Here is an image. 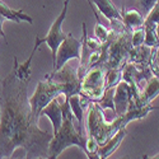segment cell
<instances>
[{"instance_id":"cell-24","label":"cell","mask_w":159,"mask_h":159,"mask_svg":"<svg viewBox=\"0 0 159 159\" xmlns=\"http://www.w3.org/2000/svg\"><path fill=\"white\" fill-rule=\"evenodd\" d=\"M87 43L90 50H99L103 45L97 37H88V36H87Z\"/></svg>"},{"instance_id":"cell-7","label":"cell","mask_w":159,"mask_h":159,"mask_svg":"<svg viewBox=\"0 0 159 159\" xmlns=\"http://www.w3.org/2000/svg\"><path fill=\"white\" fill-rule=\"evenodd\" d=\"M69 3H70V0H65V2H64V7H62L61 13L57 16V18L54 20V23L51 24L47 36L45 38H42L43 43H46L50 47L51 52H52V65H55V62H56V54H57L59 46L61 45V42L66 38V33L62 32L61 25H62L65 18H66V14H68Z\"/></svg>"},{"instance_id":"cell-28","label":"cell","mask_w":159,"mask_h":159,"mask_svg":"<svg viewBox=\"0 0 159 159\" xmlns=\"http://www.w3.org/2000/svg\"><path fill=\"white\" fill-rule=\"evenodd\" d=\"M150 158H153V159H157V158H159V154H155V155H153V157H150Z\"/></svg>"},{"instance_id":"cell-15","label":"cell","mask_w":159,"mask_h":159,"mask_svg":"<svg viewBox=\"0 0 159 159\" xmlns=\"http://www.w3.org/2000/svg\"><path fill=\"white\" fill-rule=\"evenodd\" d=\"M0 16H3L5 19L8 20H13V22H17V23H20V22H28L30 24L33 23V19L32 17H30L28 14L19 9V10H16V9H11L9 5H7L4 2L0 0Z\"/></svg>"},{"instance_id":"cell-1","label":"cell","mask_w":159,"mask_h":159,"mask_svg":"<svg viewBox=\"0 0 159 159\" xmlns=\"http://www.w3.org/2000/svg\"><path fill=\"white\" fill-rule=\"evenodd\" d=\"M30 80L19 79L13 69L3 80L0 96V159L11 158L23 148L25 158H48L54 132L38 127L27 97Z\"/></svg>"},{"instance_id":"cell-27","label":"cell","mask_w":159,"mask_h":159,"mask_svg":"<svg viewBox=\"0 0 159 159\" xmlns=\"http://www.w3.org/2000/svg\"><path fill=\"white\" fill-rule=\"evenodd\" d=\"M157 33H158V37H159V23L157 24Z\"/></svg>"},{"instance_id":"cell-20","label":"cell","mask_w":159,"mask_h":159,"mask_svg":"<svg viewBox=\"0 0 159 159\" xmlns=\"http://www.w3.org/2000/svg\"><path fill=\"white\" fill-rule=\"evenodd\" d=\"M110 32L107 28H106V25L102 23V22H97L96 23V27H94V37H97L102 43L107 42L108 41V37H110Z\"/></svg>"},{"instance_id":"cell-13","label":"cell","mask_w":159,"mask_h":159,"mask_svg":"<svg viewBox=\"0 0 159 159\" xmlns=\"http://www.w3.org/2000/svg\"><path fill=\"white\" fill-rule=\"evenodd\" d=\"M98 10L107 18L110 22L112 20H122V13L112 3V0H92Z\"/></svg>"},{"instance_id":"cell-29","label":"cell","mask_w":159,"mask_h":159,"mask_svg":"<svg viewBox=\"0 0 159 159\" xmlns=\"http://www.w3.org/2000/svg\"><path fill=\"white\" fill-rule=\"evenodd\" d=\"M0 80H2V78H0Z\"/></svg>"},{"instance_id":"cell-21","label":"cell","mask_w":159,"mask_h":159,"mask_svg":"<svg viewBox=\"0 0 159 159\" xmlns=\"http://www.w3.org/2000/svg\"><path fill=\"white\" fill-rule=\"evenodd\" d=\"M144 41H145V28L143 25V27H139V28L134 30V31H132V33H131L132 47H138V46L144 45Z\"/></svg>"},{"instance_id":"cell-4","label":"cell","mask_w":159,"mask_h":159,"mask_svg":"<svg viewBox=\"0 0 159 159\" xmlns=\"http://www.w3.org/2000/svg\"><path fill=\"white\" fill-rule=\"evenodd\" d=\"M60 94L65 96V85L62 83L52 80L48 76H45L43 80H41L37 84L34 93L30 97V104L32 108V113L37 121H38L39 116H41V111L52 99L57 98Z\"/></svg>"},{"instance_id":"cell-19","label":"cell","mask_w":159,"mask_h":159,"mask_svg":"<svg viewBox=\"0 0 159 159\" xmlns=\"http://www.w3.org/2000/svg\"><path fill=\"white\" fill-rule=\"evenodd\" d=\"M115 89H116L115 87H112V88H106L104 94L97 101V103L101 106L103 110L110 108V110H112L113 113L116 115V112H115V101H113V97H115Z\"/></svg>"},{"instance_id":"cell-14","label":"cell","mask_w":159,"mask_h":159,"mask_svg":"<svg viewBox=\"0 0 159 159\" xmlns=\"http://www.w3.org/2000/svg\"><path fill=\"white\" fill-rule=\"evenodd\" d=\"M121 13H122V22L126 28L134 31L144 25L145 17L143 11L136 9H129V10H122Z\"/></svg>"},{"instance_id":"cell-9","label":"cell","mask_w":159,"mask_h":159,"mask_svg":"<svg viewBox=\"0 0 159 159\" xmlns=\"http://www.w3.org/2000/svg\"><path fill=\"white\" fill-rule=\"evenodd\" d=\"M140 96L139 87H131L127 82L122 80L116 85L115 89V112L117 116H122L129 110L131 99H136Z\"/></svg>"},{"instance_id":"cell-25","label":"cell","mask_w":159,"mask_h":159,"mask_svg":"<svg viewBox=\"0 0 159 159\" xmlns=\"http://www.w3.org/2000/svg\"><path fill=\"white\" fill-rule=\"evenodd\" d=\"M7 19L3 17V16H0V36H2L5 41H7V36H5V33H4V31H3V24H4V22H5ZM8 42V41H7Z\"/></svg>"},{"instance_id":"cell-12","label":"cell","mask_w":159,"mask_h":159,"mask_svg":"<svg viewBox=\"0 0 159 159\" xmlns=\"http://www.w3.org/2000/svg\"><path fill=\"white\" fill-rule=\"evenodd\" d=\"M41 116H46L51 120L54 134L59 131L62 125V106L57 98H54L46 107L41 111Z\"/></svg>"},{"instance_id":"cell-5","label":"cell","mask_w":159,"mask_h":159,"mask_svg":"<svg viewBox=\"0 0 159 159\" xmlns=\"http://www.w3.org/2000/svg\"><path fill=\"white\" fill-rule=\"evenodd\" d=\"M106 71L107 68L96 64L87 71L82 80V88L79 94L85 96L92 102H97L106 92Z\"/></svg>"},{"instance_id":"cell-23","label":"cell","mask_w":159,"mask_h":159,"mask_svg":"<svg viewBox=\"0 0 159 159\" xmlns=\"http://www.w3.org/2000/svg\"><path fill=\"white\" fill-rule=\"evenodd\" d=\"M158 0H138V5L140 7L141 11L144 14H148V13L152 10V8L157 4Z\"/></svg>"},{"instance_id":"cell-8","label":"cell","mask_w":159,"mask_h":159,"mask_svg":"<svg viewBox=\"0 0 159 159\" xmlns=\"http://www.w3.org/2000/svg\"><path fill=\"white\" fill-rule=\"evenodd\" d=\"M82 47H83V39L74 38L73 33L66 34V38L61 42V45L57 48L56 62L54 65V70L52 71H57L59 69L62 68L66 62L73 60V59H79L80 60Z\"/></svg>"},{"instance_id":"cell-22","label":"cell","mask_w":159,"mask_h":159,"mask_svg":"<svg viewBox=\"0 0 159 159\" xmlns=\"http://www.w3.org/2000/svg\"><path fill=\"white\" fill-rule=\"evenodd\" d=\"M145 22H153V23H159V0L157 4L152 8V10L148 13V17L145 18Z\"/></svg>"},{"instance_id":"cell-26","label":"cell","mask_w":159,"mask_h":159,"mask_svg":"<svg viewBox=\"0 0 159 159\" xmlns=\"http://www.w3.org/2000/svg\"><path fill=\"white\" fill-rule=\"evenodd\" d=\"M88 4H89V7H90V10L93 11L96 20H97V22H101V20H99V17H98V14H97V10H96V8H94V4L92 3V0H88Z\"/></svg>"},{"instance_id":"cell-2","label":"cell","mask_w":159,"mask_h":159,"mask_svg":"<svg viewBox=\"0 0 159 159\" xmlns=\"http://www.w3.org/2000/svg\"><path fill=\"white\" fill-rule=\"evenodd\" d=\"M62 106V125L59 129L48 145V158H57L70 145H76L87 154V136L79 132L74 126V112L69 103V98L65 97Z\"/></svg>"},{"instance_id":"cell-18","label":"cell","mask_w":159,"mask_h":159,"mask_svg":"<svg viewBox=\"0 0 159 159\" xmlns=\"http://www.w3.org/2000/svg\"><path fill=\"white\" fill-rule=\"evenodd\" d=\"M122 80V69L121 68H110L106 71V88L116 87Z\"/></svg>"},{"instance_id":"cell-30","label":"cell","mask_w":159,"mask_h":159,"mask_svg":"<svg viewBox=\"0 0 159 159\" xmlns=\"http://www.w3.org/2000/svg\"><path fill=\"white\" fill-rule=\"evenodd\" d=\"M0 37H2V36H0Z\"/></svg>"},{"instance_id":"cell-10","label":"cell","mask_w":159,"mask_h":159,"mask_svg":"<svg viewBox=\"0 0 159 159\" xmlns=\"http://www.w3.org/2000/svg\"><path fill=\"white\" fill-rule=\"evenodd\" d=\"M159 94V78L155 75H152L147 84L144 87L143 93L136 99H131L129 107H141V106L150 104V102Z\"/></svg>"},{"instance_id":"cell-6","label":"cell","mask_w":159,"mask_h":159,"mask_svg":"<svg viewBox=\"0 0 159 159\" xmlns=\"http://www.w3.org/2000/svg\"><path fill=\"white\" fill-rule=\"evenodd\" d=\"M45 76H48L55 82L62 83L65 85V97L68 98L70 96L79 94V92H80L82 80L78 75V69L73 68L71 65H68V62L57 71H52L51 74H46Z\"/></svg>"},{"instance_id":"cell-16","label":"cell","mask_w":159,"mask_h":159,"mask_svg":"<svg viewBox=\"0 0 159 159\" xmlns=\"http://www.w3.org/2000/svg\"><path fill=\"white\" fill-rule=\"evenodd\" d=\"M69 103L71 106V110L74 112V116L78 120V131L83 134V116L85 110L83 108V106L80 103V94H74L69 97Z\"/></svg>"},{"instance_id":"cell-11","label":"cell","mask_w":159,"mask_h":159,"mask_svg":"<svg viewBox=\"0 0 159 159\" xmlns=\"http://www.w3.org/2000/svg\"><path fill=\"white\" fill-rule=\"evenodd\" d=\"M125 136H126V130H125V127H122V129L118 130V132H116L106 144L98 147V149L96 150V153L93 155H92V158H99V159L108 158L118 147H120V144L122 143Z\"/></svg>"},{"instance_id":"cell-3","label":"cell","mask_w":159,"mask_h":159,"mask_svg":"<svg viewBox=\"0 0 159 159\" xmlns=\"http://www.w3.org/2000/svg\"><path fill=\"white\" fill-rule=\"evenodd\" d=\"M87 116V138L97 141V144L103 145L107 143L118 130L126 127L124 116H117L113 121L107 122L103 115V108L97 102H90Z\"/></svg>"},{"instance_id":"cell-17","label":"cell","mask_w":159,"mask_h":159,"mask_svg":"<svg viewBox=\"0 0 159 159\" xmlns=\"http://www.w3.org/2000/svg\"><path fill=\"white\" fill-rule=\"evenodd\" d=\"M144 28H145L144 45L149 46V47H158L159 46V37L157 33V23L144 22Z\"/></svg>"}]
</instances>
